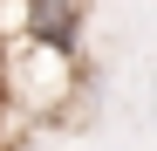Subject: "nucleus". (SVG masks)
Masks as SVG:
<instances>
[{
	"mask_svg": "<svg viewBox=\"0 0 157 151\" xmlns=\"http://www.w3.org/2000/svg\"><path fill=\"white\" fill-rule=\"evenodd\" d=\"M75 89V55H55V48H0V103H28L34 117L62 110Z\"/></svg>",
	"mask_w": 157,
	"mask_h": 151,
	"instance_id": "obj_1",
	"label": "nucleus"
},
{
	"mask_svg": "<svg viewBox=\"0 0 157 151\" xmlns=\"http://www.w3.org/2000/svg\"><path fill=\"white\" fill-rule=\"evenodd\" d=\"M82 21H89V0H21V41L55 48V55L75 48ZM21 41H14V48H21Z\"/></svg>",
	"mask_w": 157,
	"mask_h": 151,
	"instance_id": "obj_2",
	"label": "nucleus"
}]
</instances>
